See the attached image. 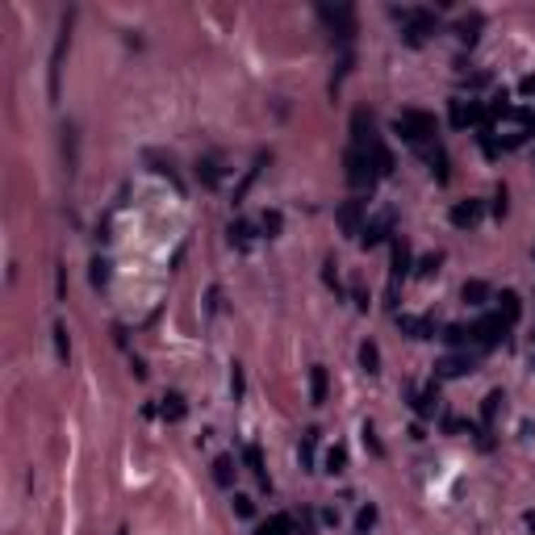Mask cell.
I'll list each match as a JSON object with an SVG mask.
<instances>
[{
  "instance_id": "1",
  "label": "cell",
  "mask_w": 535,
  "mask_h": 535,
  "mask_svg": "<svg viewBox=\"0 0 535 535\" xmlns=\"http://www.w3.org/2000/svg\"><path fill=\"white\" fill-rule=\"evenodd\" d=\"M435 117L431 113H422V109H401L398 117H393V134H398L401 142H410V146H427V142H435Z\"/></svg>"
},
{
  "instance_id": "2",
  "label": "cell",
  "mask_w": 535,
  "mask_h": 535,
  "mask_svg": "<svg viewBox=\"0 0 535 535\" xmlns=\"http://www.w3.org/2000/svg\"><path fill=\"white\" fill-rule=\"evenodd\" d=\"M376 180H381V176H376V163H372V155L352 146V151H347V184H352V188H359V192H364V188L372 192V184H376Z\"/></svg>"
},
{
  "instance_id": "3",
  "label": "cell",
  "mask_w": 535,
  "mask_h": 535,
  "mask_svg": "<svg viewBox=\"0 0 535 535\" xmlns=\"http://www.w3.org/2000/svg\"><path fill=\"white\" fill-rule=\"evenodd\" d=\"M318 17L330 25V34H335L339 42H352V38H356V17H352L347 4H318Z\"/></svg>"
},
{
  "instance_id": "4",
  "label": "cell",
  "mask_w": 535,
  "mask_h": 535,
  "mask_svg": "<svg viewBox=\"0 0 535 535\" xmlns=\"http://www.w3.org/2000/svg\"><path fill=\"white\" fill-rule=\"evenodd\" d=\"M447 113H451V126L456 130H464V126H490V109L481 105V100H451L447 105Z\"/></svg>"
},
{
  "instance_id": "5",
  "label": "cell",
  "mask_w": 535,
  "mask_h": 535,
  "mask_svg": "<svg viewBox=\"0 0 535 535\" xmlns=\"http://www.w3.org/2000/svg\"><path fill=\"white\" fill-rule=\"evenodd\" d=\"M473 330H477V343H473V347H477V352H493V347L506 339V330H510V326H506L497 313H490V318H481Z\"/></svg>"
},
{
  "instance_id": "6",
  "label": "cell",
  "mask_w": 535,
  "mask_h": 535,
  "mask_svg": "<svg viewBox=\"0 0 535 535\" xmlns=\"http://www.w3.org/2000/svg\"><path fill=\"white\" fill-rule=\"evenodd\" d=\"M410 264H414V255H410V243L405 238H393V268H389V301L398 297V284L410 276Z\"/></svg>"
},
{
  "instance_id": "7",
  "label": "cell",
  "mask_w": 535,
  "mask_h": 535,
  "mask_svg": "<svg viewBox=\"0 0 535 535\" xmlns=\"http://www.w3.org/2000/svg\"><path fill=\"white\" fill-rule=\"evenodd\" d=\"M352 142H356V151H372L381 138H376V122H372V113L368 109H356L352 113Z\"/></svg>"
},
{
  "instance_id": "8",
  "label": "cell",
  "mask_w": 535,
  "mask_h": 535,
  "mask_svg": "<svg viewBox=\"0 0 535 535\" xmlns=\"http://www.w3.org/2000/svg\"><path fill=\"white\" fill-rule=\"evenodd\" d=\"M393 218H398L393 209H381V214H376L372 222H364V234H359V243H364V247H381V243L389 238V230H393Z\"/></svg>"
},
{
  "instance_id": "9",
  "label": "cell",
  "mask_w": 535,
  "mask_h": 535,
  "mask_svg": "<svg viewBox=\"0 0 535 535\" xmlns=\"http://www.w3.org/2000/svg\"><path fill=\"white\" fill-rule=\"evenodd\" d=\"M477 368V356H468V352H460V356H444L435 364V381H456V376H468Z\"/></svg>"
},
{
  "instance_id": "10",
  "label": "cell",
  "mask_w": 535,
  "mask_h": 535,
  "mask_svg": "<svg viewBox=\"0 0 535 535\" xmlns=\"http://www.w3.org/2000/svg\"><path fill=\"white\" fill-rule=\"evenodd\" d=\"M364 214H368V201H343V205H339V214H335V218H339V226H343V234H364Z\"/></svg>"
},
{
  "instance_id": "11",
  "label": "cell",
  "mask_w": 535,
  "mask_h": 535,
  "mask_svg": "<svg viewBox=\"0 0 535 535\" xmlns=\"http://www.w3.org/2000/svg\"><path fill=\"white\" fill-rule=\"evenodd\" d=\"M481 214H485L481 201H473V197H468V201H456V205H451V226H456V230H473V226L481 222Z\"/></svg>"
},
{
  "instance_id": "12",
  "label": "cell",
  "mask_w": 535,
  "mask_h": 535,
  "mask_svg": "<svg viewBox=\"0 0 535 535\" xmlns=\"http://www.w3.org/2000/svg\"><path fill=\"white\" fill-rule=\"evenodd\" d=\"M393 322H398L401 335H410V339H435V322L431 318H414V313H393Z\"/></svg>"
},
{
  "instance_id": "13",
  "label": "cell",
  "mask_w": 535,
  "mask_h": 535,
  "mask_svg": "<svg viewBox=\"0 0 535 535\" xmlns=\"http://www.w3.org/2000/svg\"><path fill=\"white\" fill-rule=\"evenodd\" d=\"M418 155L431 163V172H435V180H439V184H447V180H451V172H447V151L439 146V142H427V146H418Z\"/></svg>"
},
{
  "instance_id": "14",
  "label": "cell",
  "mask_w": 535,
  "mask_h": 535,
  "mask_svg": "<svg viewBox=\"0 0 535 535\" xmlns=\"http://www.w3.org/2000/svg\"><path fill=\"white\" fill-rule=\"evenodd\" d=\"M410 405H414V414H418V418H435V410H439V385L431 381L427 389H418Z\"/></svg>"
},
{
  "instance_id": "15",
  "label": "cell",
  "mask_w": 535,
  "mask_h": 535,
  "mask_svg": "<svg viewBox=\"0 0 535 535\" xmlns=\"http://www.w3.org/2000/svg\"><path fill=\"white\" fill-rule=\"evenodd\" d=\"M247 468H251V477H255V485L260 490H272V477H268V468H264V451H260V444H247Z\"/></svg>"
},
{
  "instance_id": "16",
  "label": "cell",
  "mask_w": 535,
  "mask_h": 535,
  "mask_svg": "<svg viewBox=\"0 0 535 535\" xmlns=\"http://www.w3.org/2000/svg\"><path fill=\"white\" fill-rule=\"evenodd\" d=\"M519 313H523V301H519V293L502 289V297H497V318H502L506 326H514V322H519Z\"/></svg>"
},
{
  "instance_id": "17",
  "label": "cell",
  "mask_w": 535,
  "mask_h": 535,
  "mask_svg": "<svg viewBox=\"0 0 535 535\" xmlns=\"http://www.w3.org/2000/svg\"><path fill=\"white\" fill-rule=\"evenodd\" d=\"M71 21V17H67ZM67 21H63V34H59V46L50 54V96H59V71H63V50H67Z\"/></svg>"
},
{
  "instance_id": "18",
  "label": "cell",
  "mask_w": 535,
  "mask_h": 535,
  "mask_svg": "<svg viewBox=\"0 0 535 535\" xmlns=\"http://www.w3.org/2000/svg\"><path fill=\"white\" fill-rule=\"evenodd\" d=\"M460 301H464V306H473V310H477V306H485V301H490V284H485V280H464Z\"/></svg>"
},
{
  "instance_id": "19",
  "label": "cell",
  "mask_w": 535,
  "mask_h": 535,
  "mask_svg": "<svg viewBox=\"0 0 535 535\" xmlns=\"http://www.w3.org/2000/svg\"><path fill=\"white\" fill-rule=\"evenodd\" d=\"M502 410H506V393H502V389H490V393H485V401H481V422H485V427H493Z\"/></svg>"
},
{
  "instance_id": "20",
  "label": "cell",
  "mask_w": 535,
  "mask_h": 535,
  "mask_svg": "<svg viewBox=\"0 0 535 535\" xmlns=\"http://www.w3.org/2000/svg\"><path fill=\"white\" fill-rule=\"evenodd\" d=\"M444 339L447 347H468V343H477V330L473 326H444Z\"/></svg>"
},
{
  "instance_id": "21",
  "label": "cell",
  "mask_w": 535,
  "mask_h": 535,
  "mask_svg": "<svg viewBox=\"0 0 535 535\" xmlns=\"http://www.w3.org/2000/svg\"><path fill=\"white\" fill-rule=\"evenodd\" d=\"M226 234H230V243H234V247H243V251H247V247H251V238H255V226L238 218V222L226 226Z\"/></svg>"
},
{
  "instance_id": "22",
  "label": "cell",
  "mask_w": 535,
  "mask_h": 535,
  "mask_svg": "<svg viewBox=\"0 0 535 535\" xmlns=\"http://www.w3.org/2000/svg\"><path fill=\"white\" fill-rule=\"evenodd\" d=\"M359 364H364V372H368V376H376V372H381V347H376L372 339H364V343H359Z\"/></svg>"
},
{
  "instance_id": "23",
  "label": "cell",
  "mask_w": 535,
  "mask_h": 535,
  "mask_svg": "<svg viewBox=\"0 0 535 535\" xmlns=\"http://www.w3.org/2000/svg\"><path fill=\"white\" fill-rule=\"evenodd\" d=\"M159 414H163V422H180V418L188 414V405H184L180 393H168V398L159 401Z\"/></svg>"
},
{
  "instance_id": "24",
  "label": "cell",
  "mask_w": 535,
  "mask_h": 535,
  "mask_svg": "<svg viewBox=\"0 0 535 535\" xmlns=\"http://www.w3.org/2000/svg\"><path fill=\"white\" fill-rule=\"evenodd\" d=\"M255 535H293V519L289 514H272L268 523L255 527Z\"/></svg>"
},
{
  "instance_id": "25",
  "label": "cell",
  "mask_w": 535,
  "mask_h": 535,
  "mask_svg": "<svg viewBox=\"0 0 535 535\" xmlns=\"http://www.w3.org/2000/svg\"><path fill=\"white\" fill-rule=\"evenodd\" d=\"M234 473H238V468H234V460H230V456H218V460H214V481H218L222 490L234 485Z\"/></svg>"
},
{
  "instance_id": "26",
  "label": "cell",
  "mask_w": 535,
  "mask_h": 535,
  "mask_svg": "<svg viewBox=\"0 0 535 535\" xmlns=\"http://www.w3.org/2000/svg\"><path fill=\"white\" fill-rule=\"evenodd\" d=\"M310 398H313V405H322V401H326V368H322V364L310 368Z\"/></svg>"
},
{
  "instance_id": "27",
  "label": "cell",
  "mask_w": 535,
  "mask_h": 535,
  "mask_svg": "<svg viewBox=\"0 0 535 535\" xmlns=\"http://www.w3.org/2000/svg\"><path fill=\"white\" fill-rule=\"evenodd\" d=\"M368 155H372V163H376V176H389V172H393V155H389V146H381V142H376Z\"/></svg>"
},
{
  "instance_id": "28",
  "label": "cell",
  "mask_w": 535,
  "mask_h": 535,
  "mask_svg": "<svg viewBox=\"0 0 535 535\" xmlns=\"http://www.w3.org/2000/svg\"><path fill=\"white\" fill-rule=\"evenodd\" d=\"M313 447H318V431H306L301 435V447H297V456H301V468H313Z\"/></svg>"
},
{
  "instance_id": "29",
  "label": "cell",
  "mask_w": 535,
  "mask_h": 535,
  "mask_svg": "<svg viewBox=\"0 0 535 535\" xmlns=\"http://www.w3.org/2000/svg\"><path fill=\"white\" fill-rule=\"evenodd\" d=\"M477 30H481V17H464V21L456 25V38L473 46V42H477Z\"/></svg>"
},
{
  "instance_id": "30",
  "label": "cell",
  "mask_w": 535,
  "mask_h": 535,
  "mask_svg": "<svg viewBox=\"0 0 535 535\" xmlns=\"http://www.w3.org/2000/svg\"><path fill=\"white\" fill-rule=\"evenodd\" d=\"M322 464H326V473H343V468H347V451H343V444H335V447H330Z\"/></svg>"
},
{
  "instance_id": "31",
  "label": "cell",
  "mask_w": 535,
  "mask_h": 535,
  "mask_svg": "<svg viewBox=\"0 0 535 535\" xmlns=\"http://www.w3.org/2000/svg\"><path fill=\"white\" fill-rule=\"evenodd\" d=\"M109 260H105V255H100V260H92V289H105V284H109Z\"/></svg>"
},
{
  "instance_id": "32",
  "label": "cell",
  "mask_w": 535,
  "mask_h": 535,
  "mask_svg": "<svg viewBox=\"0 0 535 535\" xmlns=\"http://www.w3.org/2000/svg\"><path fill=\"white\" fill-rule=\"evenodd\" d=\"M280 226H284V218H280L276 209H268L264 218H260V230H264L268 238H276V234H280Z\"/></svg>"
},
{
  "instance_id": "33",
  "label": "cell",
  "mask_w": 535,
  "mask_h": 535,
  "mask_svg": "<svg viewBox=\"0 0 535 535\" xmlns=\"http://www.w3.org/2000/svg\"><path fill=\"white\" fill-rule=\"evenodd\" d=\"M197 172H201V180H205L209 188L222 180V172H218V159H201V163H197Z\"/></svg>"
},
{
  "instance_id": "34",
  "label": "cell",
  "mask_w": 535,
  "mask_h": 535,
  "mask_svg": "<svg viewBox=\"0 0 535 535\" xmlns=\"http://www.w3.org/2000/svg\"><path fill=\"white\" fill-rule=\"evenodd\" d=\"M359 435H364V444H368L372 456H385V444L376 439V427H372V422H364V431H359Z\"/></svg>"
},
{
  "instance_id": "35",
  "label": "cell",
  "mask_w": 535,
  "mask_h": 535,
  "mask_svg": "<svg viewBox=\"0 0 535 535\" xmlns=\"http://www.w3.org/2000/svg\"><path fill=\"white\" fill-rule=\"evenodd\" d=\"M54 352H59V359H67V352H71V343H67V326H63V322H54Z\"/></svg>"
},
{
  "instance_id": "36",
  "label": "cell",
  "mask_w": 535,
  "mask_h": 535,
  "mask_svg": "<svg viewBox=\"0 0 535 535\" xmlns=\"http://www.w3.org/2000/svg\"><path fill=\"white\" fill-rule=\"evenodd\" d=\"M506 209H510V192H506V184H497V192H493V214L506 218Z\"/></svg>"
},
{
  "instance_id": "37",
  "label": "cell",
  "mask_w": 535,
  "mask_h": 535,
  "mask_svg": "<svg viewBox=\"0 0 535 535\" xmlns=\"http://www.w3.org/2000/svg\"><path fill=\"white\" fill-rule=\"evenodd\" d=\"M234 514H238V519H251V514H255V502H251L247 493H234Z\"/></svg>"
},
{
  "instance_id": "38",
  "label": "cell",
  "mask_w": 535,
  "mask_h": 535,
  "mask_svg": "<svg viewBox=\"0 0 535 535\" xmlns=\"http://www.w3.org/2000/svg\"><path fill=\"white\" fill-rule=\"evenodd\" d=\"M372 523H376V506H364V510L356 514V527L359 531H372Z\"/></svg>"
},
{
  "instance_id": "39",
  "label": "cell",
  "mask_w": 535,
  "mask_h": 535,
  "mask_svg": "<svg viewBox=\"0 0 535 535\" xmlns=\"http://www.w3.org/2000/svg\"><path fill=\"white\" fill-rule=\"evenodd\" d=\"M322 280H326L330 289H339V264H335V260H326V264H322Z\"/></svg>"
},
{
  "instance_id": "40",
  "label": "cell",
  "mask_w": 535,
  "mask_h": 535,
  "mask_svg": "<svg viewBox=\"0 0 535 535\" xmlns=\"http://www.w3.org/2000/svg\"><path fill=\"white\" fill-rule=\"evenodd\" d=\"M435 272H439V251H431V255L418 264V276H435Z\"/></svg>"
},
{
  "instance_id": "41",
  "label": "cell",
  "mask_w": 535,
  "mask_h": 535,
  "mask_svg": "<svg viewBox=\"0 0 535 535\" xmlns=\"http://www.w3.org/2000/svg\"><path fill=\"white\" fill-rule=\"evenodd\" d=\"M230 389H234V398H243V368L234 364V372H230Z\"/></svg>"
},
{
  "instance_id": "42",
  "label": "cell",
  "mask_w": 535,
  "mask_h": 535,
  "mask_svg": "<svg viewBox=\"0 0 535 535\" xmlns=\"http://www.w3.org/2000/svg\"><path fill=\"white\" fill-rule=\"evenodd\" d=\"M519 92H523V96H535V76H523V84H519Z\"/></svg>"
},
{
  "instance_id": "43",
  "label": "cell",
  "mask_w": 535,
  "mask_h": 535,
  "mask_svg": "<svg viewBox=\"0 0 535 535\" xmlns=\"http://www.w3.org/2000/svg\"><path fill=\"white\" fill-rule=\"evenodd\" d=\"M352 297H356L359 310H368V293H364V289H352Z\"/></svg>"
},
{
  "instance_id": "44",
  "label": "cell",
  "mask_w": 535,
  "mask_h": 535,
  "mask_svg": "<svg viewBox=\"0 0 535 535\" xmlns=\"http://www.w3.org/2000/svg\"><path fill=\"white\" fill-rule=\"evenodd\" d=\"M117 535H130V531H126V527H122V531H117Z\"/></svg>"
},
{
  "instance_id": "45",
  "label": "cell",
  "mask_w": 535,
  "mask_h": 535,
  "mask_svg": "<svg viewBox=\"0 0 535 535\" xmlns=\"http://www.w3.org/2000/svg\"><path fill=\"white\" fill-rule=\"evenodd\" d=\"M531 364H535V352H531Z\"/></svg>"
}]
</instances>
